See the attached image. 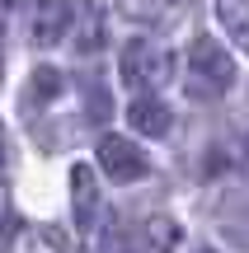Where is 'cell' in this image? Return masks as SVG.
Listing matches in <instances>:
<instances>
[{
	"label": "cell",
	"instance_id": "1",
	"mask_svg": "<svg viewBox=\"0 0 249 253\" xmlns=\"http://www.w3.org/2000/svg\"><path fill=\"white\" fill-rule=\"evenodd\" d=\"M235 80V61L231 52H226L216 38H193V47H188V84H193V94H202V99H216L221 89H231Z\"/></svg>",
	"mask_w": 249,
	"mask_h": 253
},
{
	"label": "cell",
	"instance_id": "2",
	"mask_svg": "<svg viewBox=\"0 0 249 253\" xmlns=\"http://www.w3.org/2000/svg\"><path fill=\"white\" fill-rule=\"evenodd\" d=\"M122 80L137 84V89H155V84L169 80V52L146 38H132L122 47Z\"/></svg>",
	"mask_w": 249,
	"mask_h": 253
},
{
	"label": "cell",
	"instance_id": "3",
	"mask_svg": "<svg viewBox=\"0 0 249 253\" xmlns=\"http://www.w3.org/2000/svg\"><path fill=\"white\" fill-rule=\"evenodd\" d=\"M99 164L108 169L113 183H137L146 178V150H141L137 141H127V136H103L99 141Z\"/></svg>",
	"mask_w": 249,
	"mask_h": 253
},
{
	"label": "cell",
	"instance_id": "4",
	"mask_svg": "<svg viewBox=\"0 0 249 253\" xmlns=\"http://www.w3.org/2000/svg\"><path fill=\"white\" fill-rule=\"evenodd\" d=\"M66 33H71V5L66 0H33V9H28V38L38 47H52Z\"/></svg>",
	"mask_w": 249,
	"mask_h": 253
},
{
	"label": "cell",
	"instance_id": "5",
	"mask_svg": "<svg viewBox=\"0 0 249 253\" xmlns=\"http://www.w3.org/2000/svg\"><path fill=\"white\" fill-rule=\"evenodd\" d=\"M127 118H132V126H137L141 136H165L169 126H174V118H169V108L160 99H137L127 108Z\"/></svg>",
	"mask_w": 249,
	"mask_h": 253
},
{
	"label": "cell",
	"instance_id": "6",
	"mask_svg": "<svg viewBox=\"0 0 249 253\" xmlns=\"http://www.w3.org/2000/svg\"><path fill=\"white\" fill-rule=\"evenodd\" d=\"M216 19L231 33V42L249 52V0H216Z\"/></svg>",
	"mask_w": 249,
	"mask_h": 253
},
{
	"label": "cell",
	"instance_id": "7",
	"mask_svg": "<svg viewBox=\"0 0 249 253\" xmlns=\"http://www.w3.org/2000/svg\"><path fill=\"white\" fill-rule=\"evenodd\" d=\"M56 89H61V75H56L52 66H43V71H33V80H28V108H38V103L56 99Z\"/></svg>",
	"mask_w": 249,
	"mask_h": 253
},
{
	"label": "cell",
	"instance_id": "8",
	"mask_svg": "<svg viewBox=\"0 0 249 253\" xmlns=\"http://www.w3.org/2000/svg\"><path fill=\"white\" fill-rule=\"evenodd\" d=\"M71 183H75V202H80V220H90V211H94V173L85 164H75Z\"/></svg>",
	"mask_w": 249,
	"mask_h": 253
},
{
	"label": "cell",
	"instance_id": "9",
	"mask_svg": "<svg viewBox=\"0 0 249 253\" xmlns=\"http://www.w3.org/2000/svg\"><path fill=\"white\" fill-rule=\"evenodd\" d=\"M5 169H9V145H5V126H0V178H5Z\"/></svg>",
	"mask_w": 249,
	"mask_h": 253
},
{
	"label": "cell",
	"instance_id": "10",
	"mask_svg": "<svg viewBox=\"0 0 249 253\" xmlns=\"http://www.w3.org/2000/svg\"><path fill=\"white\" fill-rule=\"evenodd\" d=\"M198 253H212V249H198Z\"/></svg>",
	"mask_w": 249,
	"mask_h": 253
}]
</instances>
